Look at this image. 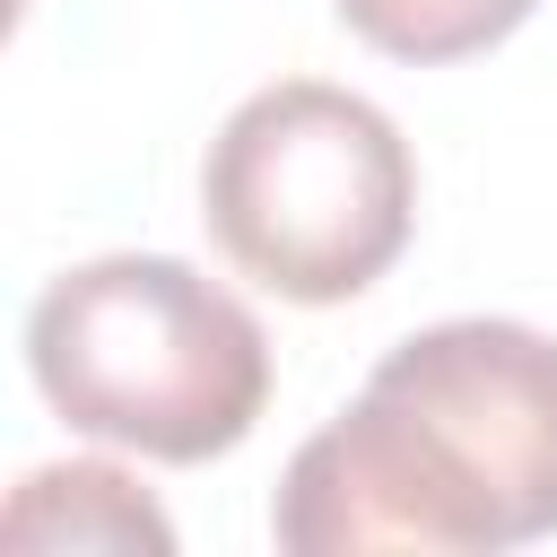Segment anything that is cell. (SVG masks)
<instances>
[{
    "label": "cell",
    "mask_w": 557,
    "mask_h": 557,
    "mask_svg": "<svg viewBox=\"0 0 557 557\" xmlns=\"http://www.w3.org/2000/svg\"><path fill=\"white\" fill-rule=\"evenodd\" d=\"M200 209L226 261L270 296L348 305L400 261L418 218V165L383 104L322 78H278L218 122Z\"/></svg>",
    "instance_id": "cell-3"
},
{
    "label": "cell",
    "mask_w": 557,
    "mask_h": 557,
    "mask_svg": "<svg viewBox=\"0 0 557 557\" xmlns=\"http://www.w3.org/2000/svg\"><path fill=\"white\" fill-rule=\"evenodd\" d=\"M270 531L287 557H487L557 531V339L435 322L305 435Z\"/></svg>",
    "instance_id": "cell-1"
},
{
    "label": "cell",
    "mask_w": 557,
    "mask_h": 557,
    "mask_svg": "<svg viewBox=\"0 0 557 557\" xmlns=\"http://www.w3.org/2000/svg\"><path fill=\"white\" fill-rule=\"evenodd\" d=\"M26 374L78 435L148 461H218L270 409V339L252 305L165 252L61 270L26 313Z\"/></svg>",
    "instance_id": "cell-2"
},
{
    "label": "cell",
    "mask_w": 557,
    "mask_h": 557,
    "mask_svg": "<svg viewBox=\"0 0 557 557\" xmlns=\"http://www.w3.org/2000/svg\"><path fill=\"white\" fill-rule=\"evenodd\" d=\"M9 548H174V522L139 496V479L104 470V461H52L35 479H17L9 513H0Z\"/></svg>",
    "instance_id": "cell-4"
},
{
    "label": "cell",
    "mask_w": 557,
    "mask_h": 557,
    "mask_svg": "<svg viewBox=\"0 0 557 557\" xmlns=\"http://www.w3.org/2000/svg\"><path fill=\"white\" fill-rule=\"evenodd\" d=\"M331 9L392 61H470L505 44L540 0H331Z\"/></svg>",
    "instance_id": "cell-5"
}]
</instances>
